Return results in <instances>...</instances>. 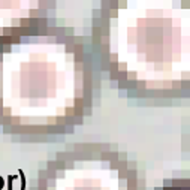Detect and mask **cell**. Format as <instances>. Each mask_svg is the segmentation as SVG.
<instances>
[{
	"mask_svg": "<svg viewBox=\"0 0 190 190\" xmlns=\"http://www.w3.org/2000/svg\"><path fill=\"white\" fill-rule=\"evenodd\" d=\"M18 175L21 177V190H26V175H24L23 169H18Z\"/></svg>",
	"mask_w": 190,
	"mask_h": 190,
	"instance_id": "1",
	"label": "cell"
},
{
	"mask_svg": "<svg viewBox=\"0 0 190 190\" xmlns=\"http://www.w3.org/2000/svg\"><path fill=\"white\" fill-rule=\"evenodd\" d=\"M14 180H15V177H14V175H8V190H12Z\"/></svg>",
	"mask_w": 190,
	"mask_h": 190,
	"instance_id": "2",
	"label": "cell"
}]
</instances>
